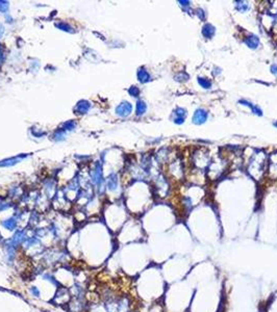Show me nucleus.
Here are the masks:
<instances>
[{
	"label": "nucleus",
	"instance_id": "0eeeda50",
	"mask_svg": "<svg viewBox=\"0 0 277 312\" xmlns=\"http://www.w3.org/2000/svg\"><path fill=\"white\" fill-rule=\"evenodd\" d=\"M71 299H72V295L70 293V290L64 287H60L57 289V292L55 295V301L57 302V304L61 305V300H63V304H68Z\"/></svg>",
	"mask_w": 277,
	"mask_h": 312
},
{
	"label": "nucleus",
	"instance_id": "39448f33",
	"mask_svg": "<svg viewBox=\"0 0 277 312\" xmlns=\"http://www.w3.org/2000/svg\"><path fill=\"white\" fill-rule=\"evenodd\" d=\"M17 258V249L11 246L8 242L4 245V260L8 265H13Z\"/></svg>",
	"mask_w": 277,
	"mask_h": 312
},
{
	"label": "nucleus",
	"instance_id": "f8f14e48",
	"mask_svg": "<svg viewBox=\"0 0 277 312\" xmlns=\"http://www.w3.org/2000/svg\"><path fill=\"white\" fill-rule=\"evenodd\" d=\"M2 226H3L4 229H7L8 231H14L17 228V220L15 217L7 218V220L2 222Z\"/></svg>",
	"mask_w": 277,
	"mask_h": 312
},
{
	"label": "nucleus",
	"instance_id": "412c9836",
	"mask_svg": "<svg viewBox=\"0 0 277 312\" xmlns=\"http://www.w3.org/2000/svg\"><path fill=\"white\" fill-rule=\"evenodd\" d=\"M146 111V104L143 101L138 102V105H136V114L139 115H143Z\"/></svg>",
	"mask_w": 277,
	"mask_h": 312
},
{
	"label": "nucleus",
	"instance_id": "a211bd4d",
	"mask_svg": "<svg viewBox=\"0 0 277 312\" xmlns=\"http://www.w3.org/2000/svg\"><path fill=\"white\" fill-rule=\"evenodd\" d=\"M235 7L238 11L240 12H246L247 9L249 8V5H248V3L247 2H244V1H236L235 2Z\"/></svg>",
	"mask_w": 277,
	"mask_h": 312
},
{
	"label": "nucleus",
	"instance_id": "ddd939ff",
	"mask_svg": "<svg viewBox=\"0 0 277 312\" xmlns=\"http://www.w3.org/2000/svg\"><path fill=\"white\" fill-rule=\"evenodd\" d=\"M201 32H202V34H203L204 37H206V39H211V37H214L215 32H216V29H215V27L213 26V25L205 24L204 26L202 27Z\"/></svg>",
	"mask_w": 277,
	"mask_h": 312
},
{
	"label": "nucleus",
	"instance_id": "aec40b11",
	"mask_svg": "<svg viewBox=\"0 0 277 312\" xmlns=\"http://www.w3.org/2000/svg\"><path fill=\"white\" fill-rule=\"evenodd\" d=\"M28 291L30 293V295L35 296V298H40V295H41V291H40V289L37 286H35V285L30 286L29 289H28Z\"/></svg>",
	"mask_w": 277,
	"mask_h": 312
},
{
	"label": "nucleus",
	"instance_id": "b1692460",
	"mask_svg": "<svg viewBox=\"0 0 277 312\" xmlns=\"http://www.w3.org/2000/svg\"><path fill=\"white\" fill-rule=\"evenodd\" d=\"M196 15H198V16H199V18L202 19V20H203V19L205 18V17H204V12L202 11L201 8H199V9H197V11H196Z\"/></svg>",
	"mask_w": 277,
	"mask_h": 312
},
{
	"label": "nucleus",
	"instance_id": "6ab92c4d",
	"mask_svg": "<svg viewBox=\"0 0 277 312\" xmlns=\"http://www.w3.org/2000/svg\"><path fill=\"white\" fill-rule=\"evenodd\" d=\"M198 83L200 84V86H202L203 89H210V87L211 86L210 80H208V79H206V78H203V77L198 78Z\"/></svg>",
	"mask_w": 277,
	"mask_h": 312
},
{
	"label": "nucleus",
	"instance_id": "dca6fc26",
	"mask_svg": "<svg viewBox=\"0 0 277 312\" xmlns=\"http://www.w3.org/2000/svg\"><path fill=\"white\" fill-rule=\"evenodd\" d=\"M240 103H242L243 105L249 106V107L251 108L252 112H254L255 115H263V112H261V109H260L258 107H256V106L252 105L251 103H249L248 101H246V100H241V101H240Z\"/></svg>",
	"mask_w": 277,
	"mask_h": 312
},
{
	"label": "nucleus",
	"instance_id": "f257e3e1",
	"mask_svg": "<svg viewBox=\"0 0 277 312\" xmlns=\"http://www.w3.org/2000/svg\"><path fill=\"white\" fill-rule=\"evenodd\" d=\"M42 263L46 266H52L57 263H66L69 260V254L65 251H57V250H48L44 251L41 255Z\"/></svg>",
	"mask_w": 277,
	"mask_h": 312
},
{
	"label": "nucleus",
	"instance_id": "f03ea898",
	"mask_svg": "<svg viewBox=\"0 0 277 312\" xmlns=\"http://www.w3.org/2000/svg\"><path fill=\"white\" fill-rule=\"evenodd\" d=\"M21 248H22L23 251H25L26 253H29V255L32 256V257L42 255L43 252H44V250L42 249L41 241H40V239L38 237H36L35 235L27 237Z\"/></svg>",
	"mask_w": 277,
	"mask_h": 312
},
{
	"label": "nucleus",
	"instance_id": "4468645a",
	"mask_svg": "<svg viewBox=\"0 0 277 312\" xmlns=\"http://www.w3.org/2000/svg\"><path fill=\"white\" fill-rule=\"evenodd\" d=\"M117 111L121 115H128L130 114V111H131V105L127 102H124L118 107Z\"/></svg>",
	"mask_w": 277,
	"mask_h": 312
},
{
	"label": "nucleus",
	"instance_id": "cd10ccee",
	"mask_svg": "<svg viewBox=\"0 0 277 312\" xmlns=\"http://www.w3.org/2000/svg\"><path fill=\"white\" fill-rule=\"evenodd\" d=\"M274 126H275V127H277V122H276V123H274Z\"/></svg>",
	"mask_w": 277,
	"mask_h": 312
},
{
	"label": "nucleus",
	"instance_id": "9d476101",
	"mask_svg": "<svg viewBox=\"0 0 277 312\" xmlns=\"http://www.w3.org/2000/svg\"><path fill=\"white\" fill-rule=\"evenodd\" d=\"M207 115H208V114L206 112V110L201 109V108L197 109V110L194 112V115H193V123L196 124V125L203 124L204 122L206 121Z\"/></svg>",
	"mask_w": 277,
	"mask_h": 312
},
{
	"label": "nucleus",
	"instance_id": "bb28decb",
	"mask_svg": "<svg viewBox=\"0 0 277 312\" xmlns=\"http://www.w3.org/2000/svg\"><path fill=\"white\" fill-rule=\"evenodd\" d=\"M129 93H130V94H132V95H133V96H136V94H138V93H139V90H138V89H136V87H135V86H133V87H132V89H131V90H129Z\"/></svg>",
	"mask_w": 277,
	"mask_h": 312
},
{
	"label": "nucleus",
	"instance_id": "9b49d317",
	"mask_svg": "<svg viewBox=\"0 0 277 312\" xmlns=\"http://www.w3.org/2000/svg\"><path fill=\"white\" fill-rule=\"evenodd\" d=\"M245 44L249 48L256 49L258 45H260V39L256 36H249L245 39Z\"/></svg>",
	"mask_w": 277,
	"mask_h": 312
},
{
	"label": "nucleus",
	"instance_id": "393cba45",
	"mask_svg": "<svg viewBox=\"0 0 277 312\" xmlns=\"http://www.w3.org/2000/svg\"><path fill=\"white\" fill-rule=\"evenodd\" d=\"M271 72L277 77V65H273L272 67H271Z\"/></svg>",
	"mask_w": 277,
	"mask_h": 312
},
{
	"label": "nucleus",
	"instance_id": "a878e982",
	"mask_svg": "<svg viewBox=\"0 0 277 312\" xmlns=\"http://www.w3.org/2000/svg\"><path fill=\"white\" fill-rule=\"evenodd\" d=\"M178 3H180V5L183 6V7H189L190 6L189 1H178Z\"/></svg>",
	"mask_w": 277,
	"mask_h": 312
},
{
	"label": "nucleus",
	"instance_id": "5701e85b",
	"mask_svg": "<svg viewBox=\"0 0 277 312\" xmlns=\"http://www.w3.org/2000/svg\"><path fill=\"white\" fill-rule=\"evenodd\" d=\"M188 78H189V76L185 73H180V74L176 75L175 76V80L176 81H183V80H186Z\"/></svg>",
	"mask_w": 277,
	"mask_h": 312
},
{
	"label": "nucleus",
	"instance_id": "20e7f679",
	"mask_svg": "<svg viewBox=\"0 0 277 312\" xmlns=\"http://www.w3.org/2000/svg\"><path fill=\"white\" fill-rule=\"evenodd\" d=\"M87 308L86 299H76L72 298L68 303V310L69 312H85Z\"/></svg>",
	"mask_w": 277,
	"mask_h": 312
},
{
	"label": "nucleus",
	"instance_id": "1a4fd4ad",
	"mask_svg": "<svg viewBox=\"0 0 277 312\" xmlns=\"http://www.w3.org/2000/svg\"><path fill=\"white\" fill-rule=\"evenodd\" d=\"M118 312H130V300L127 296L117 298Z\"/></svg>",
	"mask_w": 277,
	"mask_h": 312
},
{
	"label": "nucleus",
	"instance_id": "6e6552de",
	"mask_svg": "<svg viewBox=\"0 0 277 312\" xmlns=\"http://www.w3.org/2000/svg\"><path fill=\"white\" fill-rule=\"evenodd\" d=\"M103 307H104L105 312H118L117 298H115L113 295L104 298Z\"/></svg>",
	"mask_w": 277,
	"mask_h": 312
},
{
	"label": "nucleus",
	"instance_id": "423d86ee",
	"mask_svg": "<svg viewBox=\"0 0 277 312\" xmlns=\"http://www.w3.org/2000/svg\"><path fill=\"white\" fill-rule=\"evenodd\" d=\"M70 293L72 298L76 299H86V288L82 283L75 282L70 288Z\"/></svg>",
	"mask_w": 277,
	"mask_h": 312
},
{
	"label": "nucleus",
	"instance_id": "f3484780",
	"mask_svg": "<svg viewBox=\"0 0 277 312\" xmlns=\"http://www.w3.org/2000/svg\"><path fill=\"white\" fill-rule=\"evenodd\" d=\"M138 76L141 82H147V81L150 80V76H149V74L146 72V70H144V69H141V70L139 71Z\"/></svg>",
	"mask_w": 277,
	"mask_h": 312
},
{
	"label": "nucleus",
	"instance_id": "7ed1b4c3",
	"mask_svg": "<svg viewBox=\"0 0 277 312\" xmlns=\"http://www.w3.org/2000/svg\"><path fill=\"white\" fill-rule=\"evenodd\" d=\"M27 233L26 231L22 229V230H17L16 232L14 233V235L11 237L10 239L7 240V242L10 243L11 246H13L14 248H16L17 250L22 246V245L24 243V241L26 240L27 238Z\"/></svg>",
	"mask_w": 277,
	"mask_h": 312
},
{
	"label": "nucleus",
	"instance_id": "4be33fe9",
	"mask_svg": "<svg viewBox=\"0 0 277 312\" xmlns=\"http://www.w3.org/2000/svg\"><path fill=\"white\" fill-rule=\"evenodd\" d=\"M175 115H177L176 118H181V119H185L186 117V110L183 108H177L175 110Z\"/></svg>",
	"mask_w": 277,
	"mask_h": 312
},
{
	"label": "nucleus",
	"instance_id": "2eb2a0df",
	"mask_svg": "<svg viewBox=\"0 0 277 312\" xmlns=\"http://www.w3.org/2000/svg\"><path fill=\"white\" fill-rule=\"evenodd\" d=\"M42 278L44 280L46 281H49L51 284H54V285H60V282L57 281V279L55 278L53 275L50 274V273H44V274H42Z\"/></svg>",
	"mask_w": 277,
	"mask_h": 312
}]
</instances>
